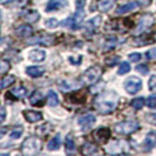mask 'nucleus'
Returning <instances> with one entry per match:
<instances>
[{"mask_svg": "<svg viewBox=\"0 0 156 156\" xmlns=\"http://www.w3.org/2000/svg\"><path fill=\"white\" fill-rule=\"evenodd\" d=\"M119 105V94L114 90H106L100 93L94 100V107L100 114H110Z\"/></svg>", "mask_w": 156, "mask_h": 156, "instance_id": "nucleus-1", "label": "nucleus"}, {"mask_svg": "<svg viewBox=\"0 0 156 156\" xmlns=\"http://www.w3.org/2000/svg\"><path fill=\"white\" fill-rule=\"evenodd\" d=\"M41 148V142L37 137H27L21 144V153L23 155L26 156H33L38 154Z\"/></svg>", "mask_w": 156, "mask_h": 156, "instance_id": "nucleus-2", "label": "nucleus"}, {"mask_svg": "<svg viewBox=\"0 0 156 156\" xmlns=\"http://www.w3.org/2000/svg\"><path fill=\"white\" fill-rule=\"evenodd\" d=\"M101 74H102V70L99 66H92L85 73H82V75L80 76V81H81L82 85L89 86V85L95 83L100 79Z\"/></svg>", "mask_w": 156, "mask_h": 156, "instance_id": "nucleus-3", "label": "nucleus"}, {"mask_svg": "<svg viewBox=\"0 0 156 156\" xmlns=\"http://www.w3.org/2000/svg\"><path fill=\"white\" fill-rule=\"evenodd\" d=\"M140 128V125L137 121L130 120V121H122L114 126V132L120 135H129L135 133Z\"/></svg>", "mask_w": 156, "mask_h": 156, "instance_id": "nucleus-4", "label": "nucleus"}, {"mask_svg": "<svg viewBox=\"0 0 156 156\" xmlns=\"http://www.w3.org/2000/svg\"><path fill=\"white\" fill-rule=\"evenodd\" d=\"M142 88V81L137 76H130V78L126 79L125 81V89L126 92L130 95H135L139 93Z\"/></svg>", "mask_w": 156, "mask_h": 156, "instance_id": "nucleus-5", "label": "nucleus"}, {"mask_svg": "<svg viewBox=\"0 0 156 156\" xmlns=\"http://www.w3.org/2000/svg\"><path fill=\"white\" fill-rule=\"evenodd\" d=\"M75 5H76V12L74 14V26L73 28H78L79 26L82 23L83 19H85V5H86V0H76L75 1Z\"/></svg>", "mask_w": 156, "mask_h": 156, "instance_id": "nucleus-6", "label": "nucleus"}, {"mask_svg": "<svg viewBox=\"0 0 156 156\" xmlns=\"http://www.w3.org/2000/svg\"><path fill=\"white\" fill-rule=\"evenodd\" d=\"M153 23H154V18H153L151 14H144V16H142L140 19V23H139L136 30H135V34L136 35H141L142 33H144L147 30H149Z\"/></svg>", "mask_w": 156, "mask_h": 156, "instance_id": "nucleus-7", "label": "nucleus"}, {"mask_svg": "<svg viewBox=\"0 0 156 156\" xmlns=\"http://www.w3.org/2000/svg\"><path fill=\"white\" fill-rule=\"evenodd\" d=\"M54 42V38L51 35H44L40 34L38 37H33L31 39L27 40L28 45H52Z\"/></svg>", "mask_w": 156, "mask_h": 156, "instance_id": "nucleus-8", "label": "nucleus"}, {"mask_svg": "<svg viewBox=\"0 0 156 156\" xmlns=\"http://www.w3.org/2000/svg\"><path fill=\"white\" fill-rule=\"evenodd\" d=\"M95 122H96V119H95V116L92 115V114H87L85 116H81L78 120L79 126L81 127V130H83V132L89 130L94 126Z\"/></svg>", "mask_w": 156, "mask_h": 156, "instance_id": "nucleus-9", "label": "nucleus"}, {"mask_svg": "<svg viewBox=\"0 0 156 156\" xmlns=\"http://www.w3.org/2000/svg\"><path fill=\"white\" fill-rule=\"evenodd\" d=\"M69 4L67 0H49L47 4L46 12H53V11H60L62 8L67 7Z\"/></svg>", "mask_w": 156, "mask_h": 156, "instance_id": "nucleus-10", "label": "nucleus"}, {"mask_svg": "<svg viewBox=\"0 0 156 156\" xmlns=\"http://www.w3.org/2000/svg\"><path fill=\"white\" fill-rule=\"evenodd\" d=\"M110 136V130L106 127H101L99 129H96L94 132V139L99 143H105L106 141L109 139Z\"/></svg>", "mask_w": 156, "mask_h": 156, "instance_id": "nucleus-11", "label": "nucleus"}, {"mask_svg": "<svg viewBox=\"0 0 156 156\" xmlns=\"http://www.w3.org/2000/svg\"><path fill=\"white\" fill-rule=\"evenodd\" d=\"M142 147H143V150H146V151H149L154 147H156V132H150L147 134Z\"/></svg>", "mask_w": 156, "mask_h": 156, "instance_id": "nucleus-12", "label": "nucleus"}, {"mask_svg": "<svg viewBox=\"0 0 156 156\" xmlns=\"http://www.w3.org/2000/svg\"><path fill=\"white\" fill-rule=\"evenodd\" d=\"M45 58H46V53L42 49H32L28 52V55H27V59L30 61H33V62L44 61Z\"/></svg>", "mask_w": 156, "mask_h": 156, "instance_id": "nucleus-13", "label": "nucleus"}, {"mask_svg": "<svg viewBox=\"0 0 156 156\" xmlns=\"http://www.w3.org/2000/svg\"><path fill=\"white\" fill-rule=\"evenodd\" d=\"M127 143L123 141H114L107 147V151L110 154H116V149H119V153H125V149L127 148Z\"/></svg>", "mask_w": 156, "mask_h": 156, "instance_id": "nucleus-14", "label": "nucleus"}, {"mask_svg": "<svg viewBox=\"0 0 156 156\" xmlns=\"http://www.w3.org/2000/svg\"><path fill=\"white\" fill-rule=\"evenodd\" d=\"M23 116L26 119L27 122H31V123H34V122H38V121H41L42 120V114L40 112H34V110H23Z\"/></svg>", "mask_w": 156, "mask_h": 156, "instance_id": "nucleus-15", "label": "nucleus"}, {"mask_svg": "<svg viewBox=\"0 0 156 156\" xmlns=\"http://www.w3.org/2000/svg\"><path fill=\"white\" fill-rule=\"evenodd\" d=\"M139 5H140L139 1H132V2L122 5V6H119L116 8V14H125V13H128V12H132V11L139 7Z\"/></svg>", "mask_w": 156, "mask_h": 156, "instance_id": "nucleus-16", "label": "nucleus"}, {"mask_svg": "<svg viewBox=\"0 0 156 156\" xmlns=\"http://www.w3.org/2000/svg\"><path fill=\"white\" fill-rule=\"evenodd\" d=\"M33 32V28H32L30 25H20L19 27H16L14 30V33H16L18 37L20 38H26V37H30Z\"/></svg>", "mask_w": 156, "mask_h": 156, "instance_id": "nucleus-17", "label": "nucleus"}, {"mask_svg": "<svg viewBox=\"0 0 156 156\" xmlns=\"http://www.w3.org/2000/svg\"><path fill=\"white\" fill-rule=\"evenodd\" d=\"M115 2H116V0H99L96 6H98V9L100 12L106 13V12H108L110 8L115 5Z\"/></svg>", "mask_w": 156, "mask_h": 156, "instance_id": "nucleus-18", "label": "nucleus"}, {"mask_svg": "<svg viewBox=\"0 0 156 156\" xmlns=\"http://www.w3.org/2000/svg\"><path fill=\"white\" fill-rule=\"evenodd\" d=\"M26 73L32 78H40L41 75H44L45 68L41 66H32V67H28L26 69Z\"/></svg>", "mask_w": 156, "mask_h": 156, "instance_id": "nucleus-19", "label": "nucleus"}, {"mask_svg": "<svg viewBox=\"0 0 156 156\" xmlns=\"http://www.w3.org/2000/svg\"><path fill=\"white\" fill-rule=\"evenodd\" d=\"M101 16H98L93 18V19H90V20H88L86 23H85V27H86L87 30H89V31H94V30H96L100 25H101Z\"/></svg>", "mask_w": 156, "mask_h": 156, "instance_id": "nucleus-20", "label": "nucleus"}, {"mask_svg": "<svg viewBox=\"0 0 156 156\" xmlns=\"http://www.w3.org/2000/svg\"><path fill=\"white\" fill-rule=\"evenodd\" d=\"M82 83H75V82H70V81H61L60 82V88L62 89L63 92H68V90H73L74 88H79Z\"/></svg>", "mask_w": 156, "mask_h": 156, "instance_id": "nucleus-21", "label": "nucleus"}, {"mask_svg": "<svg viewBox=\"0 0 156 156\" xmlns=\"http://www.w3.org/2000/svg\"><path fill=\"white\" fill-rule=\"evenodd\" d=\"M47 105L51 107H55L59 105V98L54 90H49L47 94Z\"/></svg>", "mask_w": 156, "mask_h": 156, "instance_id": "nucleus-22", "label": "nucleus"}, {"mask_svg": "<svg viewBox=\"0 0 156 156\" xmlns=\"http://www.w3.org/2000/svg\"><path fill=\"white\" fill-rule=\"evenodd\" d=\"M60 144H61V136L58 134L55 137H53L52 140L48 142V144H47V149L53 151V150H56V149H59Z\"/></svg>", "mask_w": 156, "mask_h": 156, "instance_id": "nucleus-23", "label": "nucleus"}, {"mask_svg": "<svg viewBox=\"0 0 156 156\" xmlns=\"http://www.w3.org/2000/svg\"><path fill=\"white\" fill-rule=\"evenodd\" d=\"M42 100H44L42 94L40 93V92H38V90L33 92V93H32V95L30 96V102H31V105H33V106L41 105V103H42Z\"/></svg>", "mask_w": 156, "mask_h": 156, "instance_id": "nucleus-24", "label": "nucleus"}, {"mask_svg": "<svg viewBox=\"0 0 156 156\" xmlns=\"http://www.w3.org/2000/svg\"><path fill=\"white\" fill-rule=\"evenodd\" d=\"M95 153H98V148L94 146L93 143H89L87 142L82 146V154L85 155H93Z\"/></svg>", "mask_w": 156, "mask_h": 156, "instance_id": "nucleus-25", "label": "nucleus"}, {"mask_svg": "<svg viewBox=\"0 0 156 156\" xmlns=\"http://www.w3.org/2000/svg\"><path fill=\"white\" fill-rule=\"evenodd\" d=\"M26 94H27V90H26V88L23 86L16 87V88L11 90V95H13L14 99H23Z\"/></svg>", "mask_w": 156, "mask_h": 156, "instance_id": "nucleus-26", "label": "nucleus"}, {"mask_svg": "<svg viewBox=\"0 0 156 156\" xmlns=\"http://www.w3.org/2000/svg\"><path fill=\"white\" fill-rule=\"evenodd\" d=\"M25 19H26V21H28L30 23H37L40 19L39 12H37V11H30V12H27L25 14Z\"/></svg>", "mask_w": 156, "mask_h": 156, "instance_id": "nucleus-27", "label": "nucleus"}, {"mask_svg": "<svg viewBox=\"0 0 156 156\" xmlns=\"http://www.w3.org/2000/svg\"><path fill=\"white\" fill-rule=\"evenodd\" d=\"M23 133V127H16V128H13L12 130H11V133H9V139H12V140H16V139H19Z\"/></svg>", "mask_w": 156, "mask_h": 156, "instance_id": "nucleus-28", "label": "nucleus"}, {"mask_svg": "<svg viewBox=\"0 0 156 156\" xmlns=\"http://www.w3.org/2000/svg\"><path fill=\"white\" fill-rule=\"evenodd\" d=\"M14 81H16V78L13 75H7V76L2 78V80H1V89H5L6 87L13 85Z\"/></svg>", "mask_w": 156, "mask_h": 156, "instance_id": "nucleus-29", "label": "nucleus"}, {"mask_svg": "<svg viewBox=\"0 0 156 156\" xmlns=\"http://www.w3.org/2000/svg\"><path fill=\"white\" fill-rule=\"evenodd\" d=\"M65 147H66V150H67V151H73V150L75 149V143H74V140H73V137H72L70 135H68V136L66 137Z\"/></svg>", "mask_w": 156, "mask_h": 156, "instance_id": "nucleus-30", "label": "nucleus"}, {"mask_svg": "<svg viewBox=\"0 0 156 156\" xmlns=\"http://www.w3.org/2000/svg\"><path fill=\"white\" fill-rule=\"evenodd\" d=\"M130 105H132V107H133L134 109L139 110V109H141L143 106H144V99H143V98H137V99H134Z\"/></svg>", "mask_w": 156, "mask_h": 156, "instance_id": "nucleus-31", "label": "nucleus"}, {"mask_svg": "<svg viewBox=\"0 0 156 156\" xmlns=\"http://www.w3.org/2000/svg\"><path fill=\"white\" fill-rule=\"evenodd\" d=\"M117 44V39L116 38H110V39L106 40V42H105V46L103 48L106 49V51H108V49H112V48H114V47L116 46Z\"/></svg>", "mask_w": 156, "mask_h": 156, "instance_id": "nucleus-32", "label": "nucleus"}, {"mask_svg": "<svg viewBox=\"0 0 156 156\" xmlns=\"http://www.w3.org/2000/svg\"><path fill=\"white\" fill-rule=\"evenodd\" d=\"M129 70H130V65H129V62H126V61H123V62L120 65V68H119V74H120V75H123V74H127Z\"/></svg>", "mask_w": 156, "mask_h": 156, "instance_id": "nucleus-33", "label": "nucleus"}, {"mask_svg": "<svg viewBox=\"0 0 156 156\" xmlns=\"http://www.w3.org/2000/svg\"><path fill=\"white\" fill-rule=\"evenodd\" d=\"M45 25H46L47 28L54 30V28H56V26L59 25V21L56 19H54V18H51V19H47L46 21H45Z\"/></svg>", "mask_w": 156, "mask_h": 156, "instance_id": "nucleus-34", "label": "nucleus"}, {"mask_svg": "<svg viewBox=\"0 0 156 156\" xmlns=\"http://www.w3.org/2000/svg\"><path fill=\"white\" fill-rule=\"evenodd\" d=\"M9 68H11V65H9V62L5 61V60H2V61L0 62V73H1V74H5L6 72H8V70H9Z\"/></svg>", "mask_w": 156, "mask_h": 156, "instance_id": "nucleus-35", "label": "nucleus"}, {"mask_svg": "<svg viewBox=\"0 0 156 156\" xmlns=\"http://www.w3.org/2000/svg\"><path fill=\"white\" fill-rule=\"evenodd\" d=\"M148 87L151 92H156V75H151L148 81Z\"/></svg>", "mask_w": 156, "mask_h": 156, "instance_id": "nucleus-36", "label": "nucleus"}, {"mask_svg": "<svg viewBox=\"0 0 156 156\" xmlns=\"http://www.w3.org/2000/svg\"><path fill=\"white\" fill-rule=\"evenodd\" d=\"M146 103L149 108H156V95H151L146 100Z\"/></svg>", "mask_w": 156, "mask_h": 156, "instance_id": "nucleus-37", "label": "nucleus"}, {"mask_svg": "<svg viewBox=\"0 0 156 156\" xmlns=\"http://www.w3.org/2000/svg\"><path fill=\"white\" fill-rule=\"evenodd\" d=\"M142 58V55L140 53H132V54L128 55V59L132 61V62H139Z\"/></svg>", "mask_w": 156, "mask_h": 156, "instance_id": "nucleus-38", "label": "nucleus"}, {"mask_svg": "<svg viewBox=\"0 0 156 156\" xmlns=\"http://www.w3.org/2000/svg\"><path fill=\"white\" fill-rule=\"evenodd\" d=\"M146 55H147V59L148 60H154V59H156V47L149 49Z\"/></svg>", "mask_w": 156, "mask_h": 156, "instance_id": "nucleus-39", "label": "nucleus"}, {"mask_svg": "<svg viewBox=\"0 0 156 156\" xmlns=\"http://www.w3.org/2000/svg\"><path fill=\"white\" fill-rule=\"evenodd\" d=\"M136 70H137V72H140V73H142L143 75H147V74H148V72H149L148 67H147L146 65H139V66L136 67Z\"/></svg>", "mask_w": 156, "mask_h": 156, "instance_id": "nucleus-40", "label": "nucleus"}, {"mask_svg": "<svg viewBox=\"0 0 156 156\" xmlns=\"http://www.w3.org/2000/svg\"><path fill=\"white\" fill-rule=\"evenodd\" d=\"M27 4V0H13L11 2V5L13 6H18V7H23Z\"/></svg>", "mask_w": 156, "mask_h": 156, "instance_id": "nucleus-41", "label": "nucleus"}, {"mask_svg": "<svg viewBox=\"0 0 156 156\" xmlns=\"http://www.w3.org/2000/svg\"><path fill=\"white\" fill-rule=\"evenodd\" d=\"M116 61H119V56H114V58H108L106 60V62L108 66H115L116 65Z\"/></svg>", "mask_w": 156, "mask_h": 156, "instance_id": "nucleus-42", "label": "nucleus"}, {"mask_svg": "<svg viewBox=\"0 0 156 156\" xmlns=\"http://www.w3.org/2000/svg\"><path fill=\"white\" fill-rule=\"evenodd\" d=\"M147 120H148V122H150V123L156 125V113H154V114H148L147 115Z\"/></svg>", "mask_w": 156, "mask_h": 156, "instance_id": "nucleus-43", "label": "nucleus"}, {"mask_svg": "<svg viewBox=\"0 0 156 156\" xmlns=\"http://www.w3.org/2000/svg\"><path fill=\"white\" fill-rule=\"evenodd\" d=\"M142 7H148L149 5L151 4V0H137Z\"/></svg>", "mask_w": 156, "mask_h": 156, "instance_id": "nucleus-44", "label": "nucleus"}, {"mask_svg": "<svg viewBox=\"0 0 156 156\" xmlns=\"http://www.w3.org/2000/svg\"><path fill=\"white\" fill-rule=\"evenodd\" d=\"M5 119H6V109H5V107H1V117H0L1 123L5 121Z\"/></svg>", "mask_w": 156, "mask_h": 156, "instance_id": "nucleus-45", "label": "nucleus"}, {"mask_svg": "<svg viewBox=\"0 0 156 156\" xmlns=\"http://www.w3.org/2000/svg\"><path fill=\"white\" fill-rule=\"evenodd\" d=\"M13 0H0V4L1 5H6V4H11Z\"/></svg>", "mask_w": 156, "mask_h": 156, "instance_id": "nucleus-46", "label": "nucleus"}]
</instances>
